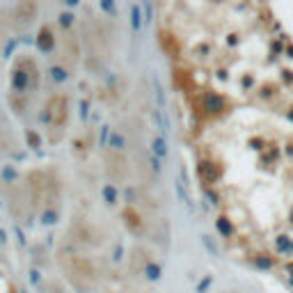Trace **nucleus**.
Wrapping results in <instances>:
<instances>
[{
	"mask_svg": "<svg viewBox=\"0 0 293 293\" xmlns=\"http://www.w3.org/2000/svg\"><path fill=\"white\" fill-rule=\"evenodd\" d=\"M120 256H122V248H117L114 250V261H120Z\"/></svg>",
	"mask_w": 293,
	"mask_h": 293,
	"instance_id": "72a5a7b5",
	"label": "nucleus"
},
{
	"mask_svg": "<svg viewBox=\"0 0 293 293\" xmlns=\"http://www.w3.org/2000/svg\"><path fill=\"white\" fill-rule=\"evenodd\" d=\"M108 146H112V152L122 154V152H124V146H126V140H124V136H120V133H112V136H110V142H108Z\"/></svg>",
	"mask_w": 293,
	"mask_h": 293,
	"instance_id": "dca6fc26",
	"label": "nucleus"
},
{
	"mask_svg": "<svg viewBox=\"0 0 293 293\" xmlns=\"http://www.w3.org/2000/svg\"><path fill=\"white\" fill-rule=\"evenodd\" d=\"M144 275H146L149 282H158V280H160V266L154 264V261H149V264L144 266Z\"/></svg>",
	"mask_w": 293,
	"mask_h": 293,
	"instance_id": "4468645a",
	"label": "nucleus"
},
{
	"mask_svg": "<svg viewBox=\"0 0 293 293\" xmlns=\"http://www.w3.org/2000/svg\"><path fill=\"white\" fill-rule=\"evenodd\" d=\"M28 71H30V90H37L39 87V71L37 64L32 60H28Z\"/></svg>",
	"mask_w": 293,
	"mask_h": 293,
	"instance_id": "a211bd4d",
	"label": "nucleus"
},
{
	"mask_svg": "<svg viewBox=\"0 0 293 293\" xmlns=\"http://www.w3.org/2000/svg\"><path fill=\"white\" fill-rule=\"evenodd\" d=\"M142 12H144V23H149V21H152L154 5H152V2H144V5H142Z\"/></svg>",
	"mask_w": 293,
	"mask_h": 293,
	"instance_id": "a878e982",
	"label": "nucleus"
},
{
	"mask_svg": "<svg viewBox=\"0 0 293 293\" xmlns=\"http://www.w3.org/2000/svg\"><path fill=\"white\" fill-rule=\"evenodd\" d=\"M152 120H154V124H156V128L160 130V133H168L170 130V124H168V117H165V110L163 108H154L152 110Z\"/></svg>",
	"mask_w": 293,
	"mask_h": 293,
	"instance_id": "6e6552de",
	"label": "nucleus"
},
{
	"mask_svg": "<svg viewBox=\"0 0 293 293\" xmlns=\"http://www.w3.org/2000/svg\"><path fill=\"white\" fill-rule=\"evenodd\" d=\"M154 90H156V98H158V108L165 110V92H163V85L158 78H154Z\"/></svg>",
	"mask_w": 293,
	"mask_h": 293,
	"instance_id": "aec40b11",
	"label": "nucleus"
},
{
	"mask_svg": "<svg viewBox=\"0 0 293 293\" xmlns=\"http://www.w3.org/2000/svg\"><path fill=\"white\" fill-rule=\"evenodd\" d=\"M275 245H277V252H282V254H293V240L288 238V236H277Z\"/></svg>",
	"mask_w": 293,
	"mask_h": 293,
	"instance_id": "f8f14e48",
	"label": "nucleus"
},
{
	"mask_svg": "<svg viewBox=\"0 0 293 293\" xmlns=\"http://www.w3.org/2000/svg\"><path fill=\"white\" fill-rule=\"evenodd\" d=\"M12 90L16 94L30 92V71H28V60H18L12 69Z\"/></svg>",
	"mask_w": 293,
	"mask_h": 293,
	"instance_id": "f03ea898",
	"label": "nucleus"
},
{
	"mask_svg": "<svg viewBox=\"0 0 293 293\" xmlns=\"http://www.w3.org/2000/svg\"><path fill=\"white\" fill-rule=\"evenodd\" d=\"M90 114V101H80V120H87Z\"/></svg>",
	"mask_w": 293,
	"mask_h": 293,
	"instance_id": "cd10ccee",
	"label": "nucleus"
},
{
	"mask_svg": "<svg viewBox=\"0 0 293 293\" xmlns=\"http://www.w3.org/2000/svg\"><path fill=\"white\" fill-rule=\"evenodd\" d=\"M50 78H53L55 82H64L66 78H69V74H66V69H62V66H50Z\"/></svg>",
	"mask_w": 293,
	"mask_h": 293,
	"instance_id": "6ab92c4d",
	"label": "nucleus"
},
{
	"mask_svg": "<svg viewBox=\"0 0 293 293\" xmlns=\"http://www.w3.org/2000/svg\"><path fill=\"white\" fill-rule=\"evenodd\" d=\"M202 106H204V110L208 114H218L224 110V96L218 92H206L204 98H202Z\"/></svg>",
	"mask_w": 293,
	"mask_h": 293,
	"instance_id": "20e7f679",
	"label": "nucleus"
},
{
	"mask_svg": "<svg viewBox=\"0 0 293 293\" xmlns=\"http://www.w3.org/2000/svg\"><path fill=\"white\" fill-rule=\"evenodd\" d=\"M110 126H101V136H98V144L101 146H108V142H110Z\"/></svg>",
	"mask_w": 293,
	"mask_h": 293,
	"instance_id": "5701e85b",
	"label": "nucleus"
},
{
	"mask_svg": "<svg viewBox=\"0 0 293 293\" xmlns=\"http://www.w3.org/2000/svg\"><path fill=\"white\" fill-rule=\"evenodd\" d=\"M197 172H200L202 181H206V184H213V181L218 179V168L216 163H211V160H200V165H197Z\"/></svg>",
	"mask_w": 293,
	"mask_h": 293,
	"instance_id": "423d86ee",
	"label": "nucleus"
},
{
	"mask_svg": "<svg viewBox=\"0 0 293 293\" xmlns=\"http://www.w3.org/2000/svg\"><path fill=\"white\" fill-rule=\"evenodd\" d=\"M216 227H218V232H220V234H222V236H224V238H229V236H232V222H229V220H227V218H218V220H216Z\"/></svg>",
	"mask_w": 293,
	"mask_h": 293,
	"instance_id": "f3484780",
	"label": "nucleus"
},
{
	"mask_svg": "<svg viewBox=\"0 0 293 293\" xmlns=\"http://www.w3.org/2000/svg\"><path fill=\"white\" fill-rule=\"evenodd\" d=\"M101 195H104V200H106L108 206H114V204L120 202V190L114 188L112 184H106L104 188H101Z\"/></svg>",
	"mask_w": 293,
	"mask_h": 293,
	"instance_id": "9b49d317",
	"label": "nucleus"
},
{
	"mask_svg": "<svg viewBox=\"0 0 293 293\" xmlns=\"http://www.w3.org/2000/svg\"><path fill=\"white\" fill-rule=\"evenodd\" d=\"M14 50H16V39H12V42L5 46V58H10V55L14 53Z\"/></svg>",
	"mask_w": 293,
	"mask_h": 293,
	"instance_id": "c756f323",
	"label": "nucleus"
},
{
	"mask_svg": "<svg viewBox=\"0 0 293 293\" xmlns=\"http://www.w3.org/2000/svg\"><path fill=\"white\" fill-rule=\"evenodd\" d=\"M174 190H176V195H179L181 204H184V206L188 208L190 213L195 211V204H192V200H190V195H188V190H186V186L181 184V181H176V184H174Z\"/></svg>",
	"mask_w": 293,
	"mask_h": 293,
	"instance_id": "9d476101",
	"label": "nucleus"
},
{
	"mask_svg": "<svg viewBox=\"0 0 293 293\" xmlns=\"http://www.w3.org/2000/svg\"><path fill=\"white\" fill-rule=\"evenodd\" d=\"M291 220H293V211H291Z\"/></svg>",
	"mask_w": 293,
	"mask_h": 293,
	"instance_id": "f704fd0d",
	"label": "nucleus"
},
{
	"mask_svg": "<svg viewBox=\"0 0 293 293\" xmlns=\"http://www.w3.org/2000/svg\"><path fill=\"white\" fill-rule=\"evenodd\" d=\"M58 23H60L62 28H69L71 23H74V14H69V12H62L60 18H58Z\"/></svg>",
	"mask_w": 293,
	"mask_h": 293,
	"instance_id": "b1692460",
	"label": "nucleus"
},
{
	"mask_svg": "<svg viewBox=\"0 0 293 293\" xmlns=\"http://www.w3.org/2000/svg\"><path fill=\"white\" fill-rule=\"evenodd\" d=\"M39 120L46 122V124H50V126H62L66 122V98L53 96L48 101V106L44 108V112H42Z\"/></svg>",
	"mask_w": 293,
	"mask_h": 293,
	"instance_id": "f257e3e1",
	"label": "nucleus"
},
{
	"mask_svg": "<svg viewBox=\"0 0 293 293\" xmlns=\"http://www.w3.org/2000/svg\"><path fill=\"white\" fill-rule=\"evenodd\" d=\"M142 26H144L142 7L140 5H130V28H133V32H140Z\"/></svg>",
	"mask_w": 293,
	"mask_h": 293,
	"instance_id": "1a4fd4ad",
	"label": "nucleus"
},
{
	"mask_svg": "<svg viewBox=\"0 0 293 293\" xmlns=\"http://www.w3.org/2000/svg\"><path fill=\"white\" fill-rule=\"evenodd\" d=\"M2 179H5L7 184H12V181H16V179H18L16 170L12 168V165H5V168H2Z\"/></svg>",
	"mask_w": 293,
	"mask_h": 293,
	"instance_id": "412c9836",
	"label": "nucleus"
},
{
	"mask_svg": "<svg viewBox=\"0 0 293 293\" xmlns=\"http://www.w3.org/2000/svg\"><path fill=\"white\" fill-rule=\"evenodd\" d=\"M58 218H60V211H58V208L46 206L42 211V222L44 224H55V222H58Z\"/></svg>",
	"mask_w": 293,
	"mask_h": 293,
	"instance_id": "2eb2a0df",
	"label": "nucleus"
},
{
	"mask_svg": "<svg viewBox=\"0 0 293 293\" xmlns=\"http://www.w3.org/2000/svg\"><path fill=\"white\" fill-rule=\"evenodd\" d=\"M53 44H55L53 30H50L48 26H42V30H39V34H37V48L42 50V53H50V50H53Z\"/></svg>",
	"mask_w": 293,
	"mask_h": 293,
	"instance_id": "39448f33",
	"label": "nucleus"
},
{
	"mask_svg": "<svg viewBox=\"0 0 293 293\" xmlns=\"http://www.w3.org/2000/svg\"><path fill=\"white\" fill-rule=\"evenodd\" d=\"M152 156H156L158 160L168 158V142H165L163 136H156L152 140Z\"/></svg>",
	"mask_w": 293,
	"mask_h": 293,
	"instance_id": "0eeeda50",
	"label": "nucleus"
},
{
	"mask_svg": "<svg viewBox=\"0 0 293 293\" xmlns=\"http://www.w3.org/2000/svg\"><path fill=\"white\" fill-rule=\"evenodd\" d=\"M206 200L211 202V204H218V195L213 192V190H206Z\"/></svg>",
	"mask_w": 293,
	"mask_h": 293,
	"instance_id": "2f4dec72",
	"label": "nucleus"
},
{
	"mask_svg": "<svg viewBox=\"0 0 293 293\" xmlns=\"http://www.w3.org/2000/svg\"><path fill=\"white\" fill-rule=\"evenodd\" d=\"M124 222H126V227H128V232L133 234V236H142V234H144V222H142V216L133 206H128L124 211Z\"/></svg>",
	"mask_w": 293,
	"mask_h": 293,
	"instance_id": "7ed1b4c3",
	"label": "nucleus"
},
{
	"mask_svg": "<svg viewBox=\"0 0 293 293\" xmlns=\"http://www.w3.org/2000/svg\"><path fill=\"white\" fill-rule=\"evenodd\" d=\"M16 236H18V243L26 245V238H23V234H21V229H18V227H16Z\"/></svg>",
	"mask_w": 293,
	"mask_h": 293,
	"instance_id": "473e14b6",
	"label": "nucleus"
},
{
	"mask_svg": "<svg viewBox=\"0 0 293 293\" xmlns=\"http://www.w3.org/2000/svg\"><path fill=\"white\" fill-rule=\"evenodd\" d=\"M202 243H204V248H206V250L211 252L213 256H220V250H218V245L213 243V240L208 238V236H202Z\"/></svg>",
	"mask_w": 293,
	"mask_h": 293,
	"instance_id": "4be33fe9",
	"label": "nucleus"
},
{
	"mask_svg": "<svg viewBox=\"0 0 293 293\" xmlns=\"http://www.w3.org/2000/svg\"><path fill=\"white\" fill-rule=\"evenodd\" d=\"M98 7H101L104 12H108V14H114V2H110V0H101Z\"/></svg>",
	"mask_w": 293,
	"mask_h": 293,
	"instance_id": "bb28decb",
	"label": "nucleus"
},
{
	"mask_svg": "<svg viewBox=\"0 0 293 293\" xmlns=\"http://www.w3.org/2000/svg\"><path fill=\"white\" fill-rule=\"evenodd\" d=\"M32 14H34V2H21L18 5V21H32Z\"/></svg>",
	"mask_w": 293,
	"mask_h": 293,
	"instance_id": "ddd939ff",
	"label": "nucleus"
},
{
	"mask_svg": "<svg viewBox=\"0 0 293 293\" xmlns=\"http://www.w3.org/2000/svg\"><path fill=\"white\" fill-rule=\"evenodd\" d=\"M208 284H211V277H204V280H202V284L197 286V293H204V291H206Z\"/></svg>",
	"mask_w": 293,
	"mask_h": 293,
	"instance_id": "7c9ffc66",
	"label": "nucleus"
},
{
	"mask_svg": "<svg viewBox=\"0 0 293 293\" xmlns=\"http://www.w3.org/2000/svg\"><path fill=\"white\" fill-rule=\"evenodd\" d=\"M149 168H152L154 174H160V160L156 156H149Z\"/></svg>",
	"mask_w": 293,
	"mask_h": 293,
	"instance_id": "393cba45",
	"label": "nucleus"
},
{
	"mask_svg": "<svg viewBox=\"0 0 293 293\" xmlns=\"http://www.w3.org/2000/svg\"><path fill=\"white\" fill-rule=\"evenodd\" d=\"M26 140L32 142V149H39V144H42V142H39V138L34 136V133H26Z\"/></svg>",
	"mask_w": 293,
	"mask_h": 293,
	"instance_id": "c85d7f7f",
	"label": "nucleus"
}]
</instances>
